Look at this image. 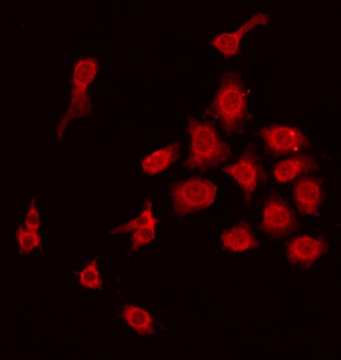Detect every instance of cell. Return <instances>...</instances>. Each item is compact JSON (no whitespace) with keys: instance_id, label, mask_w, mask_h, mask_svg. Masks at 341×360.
Wrapping results in <instances>:
<instances>
[{"instance_id":"cell-1","label":"cell","mask_w":341,"mask_h":360,"mask_svg":"<svg viewBox=\"0 0 341 360\" xmlns=\"http://www.w3.org/2000/svg\"><path fill=\"white\" fill-rule=\"evenodd\" d=\"M190 157L186 165L190 169L204 170L224 162L230 157L229 146L220 139L216 128L207 122L189 117Z\"/></svg>"},{"instance_id":"cell-2","label":"cell","mask_w":341,"mask_h":360,"mask_svg":"<svg viewBox=\"0 0 341 360\" xmlns=\"http://www.w3.org/2000/svg\"><path fill=\"white\" fill-rule=\"evenodd\" d=\"M209 113L217 117L228 132L242 131L247 117V101L240 75L230 72L224 75Z\"/></svg>"},{"instance_id":"cell-3","label":"cell","mask_w":341,"mask_h":360,"mask_svg":"<svg viewBox=\"0 0 341 360\" xmlns=\"http://www.w3.org/2000/svg\"><path fill=\"white\" fill-rule=\"evenodd\" d=\"M172 194L176 215L183 217L210 207L217 199V187L209 179L193 177L176 184Z\"/></svg>"},{"instance_id":"cell-4","label":"cell","mask_w":341,"mask_h":360,"mask_svg":"<svg viewBox=\"0 0 341 360\" xmlns=\"http://www.w3.org/2000/svg\"><path fill=\"white\" fill-rule=\"evenodd\" d=\"M268 148L278 154L295 152L307 147L309 141L301 130L286 125H272L261 132Z\"/></svg>"},{"instance_id":"cell-5","label":"cell","mask_w":341,"mask_h":360,"mask_svg":"<svg viewBox=\"0 0 341 360\" xmlns=\"http://www.w3.org/2000/svg\"><path fill=\"white\" fill-rule=\"evenodd\" d=\"M225 171L240 185L245 201L250 202L262 175V170L252 148L247 149L240 160L235 165L227 166Z\"/></svg>"},{"instance_id":"cell-6","label":"cell","mask_w":341,"mask_h":360,"mask_svg":"<svg viewBox=\"0 0 341 360\" xmlns=\"http://www.w3.org/2000/svg\"><path fill=\"white\" fill-rule=\"evenodd\" d=\"M294 213L277 197L269 200L263 209L262 227L269 235L284 236L295 228Z\"/></svg>"},{"instance_id":"cell-7","label":"cell","mask_w":341,"mask_h":360,"mask_svg":"<svg viewBox=\"0 0 341 360\" xmlns=\"http://www.w3.org/2000/svg\"><path fill=\"white\" fill-rule=\"evenodd\" d=\"M328 250L325 241L309 236L292 240L288 245V258L295 264L310 265L316 262Z\"/></svg>"},{"instance_id":"cell-8","label":"cell","mask_w":341,"mask_h":360,"mask_svg":"<svg viewBox=\"0 0 341 360\" xmlns=\"http://www.w3.org/2000/svg\"><path fill=\"white\" fill-rule=\"evenodd\" d=\"M321 183L315 178H304L297 183L294 198L304 215L318 216L323 200Z\"/></svg>"},{"instance_id":"cell-9","label":"cell","mask_w":341,"mask_h":360,"mask_svg":"<svg viewBox=\"0 0 341 360\" xmlns=\"http://www.w3.org/2000/svg\"><path fill=\"white\" fill-rule=\"evenodd\" d=\"M269 21V16L263 13L255 14L252 18L243 25L235 32L224 33L212 41V46L225 56H233L237 53L240 42L245 34L260 25H265Z\"/></svg>"},{"instance_id":"cell-10","label":"cell","mask_w":341,"mask_h":360,"mask_svg":"<svg viewBox=\"0 0 341 360\" xmlns=\"http://www.w3.org/2000/svg\"><path fill=\"white\" fill-rule=\"evenodd\" d=\"M221 241L226 250L233 252H244L259 246L250 228L244 224L224 231Z\"/></svg>"},{"instance_id":"cell-11","label":"cell","mask_w":341,"mask_h":360,"mask_svg":"<svg viewBox=\"0 0 341 360\" xmlns=\"http://www.w3.org/2000/svg\"><path fill=\"white\" fill-rule=\"evenodd\" d=\"M315 162L311 157L298 155L281 161L275 167L273 174L281 184L292 181L294 179L314 167Z\"/></svg>"},{"instance_id":"cell-12","label":"cell","mask_w":341,"mask_h":360,"mask_svg":"<svg viewBox=\"0 0 341 360\" xmlns=\"http://www.w3.org/2000/svg\"><path fill=\"white\" fill-rule=\"evenodd\" d=\"M180 156V145L170 143L167 147L152 153L145 158L141 166L144 173L156 175L167 169Z\"/></svg>"},{"instance_id":"cell-13","label":"cell","mask_w":341,"mask_h":360,"mask_svg":"<svg viewBox=\"0 0 341 360\" xmlns=\"http://www.w3.org/2000/svg\"><path fill=\"white\" fill-rule=\"evenodd\" d=\"M122 315L130 327L141 336L150 335L153 332V320L151 315L139 306L127 305Z\"/></svg>"},{"instance_id":"cell-14","label":"cell","mask_w":341,"mask_h":360,"mask_svg":"<svg viewBox=\"0 0 341 360\" xmlns=\"http://www.w3.org/2000/svg\"><path fill=\"white\" fill-rule=\"evenodd\" d=\"M157 224V220L153 217V211L151 209V203L148 202L145 204L144 209L141 214V215L134 219L127 222V224L118 227L115 233H131V231H134L138 230L141 228L148 226L151 225Z\"/></svg>"},{"instance_id":"cell-15","label":"cell","mask_w":341,"mask_h":360,"mask_svg":"<svg viewBox=\"0 0 341 360\" xmlns=\"http://www.w3.org/2000/svg\"><path fill=\"white\" fill-rule=\"evenodd\" d=\"M20 250L22 253L30 254L35 248L41 245V237L37 231L20 227L15 233Z\"/></svg>"},{"instance_id":"cell-16","label":"cell","mask_w":341,"mask_h":360,"mask_svg":"<svg viewBox=\"0 0 341 360\" xmlns=\"http://www.w3.org/2000/svg\"><path fill=\"white\" fill-rule=\"evenodd\" d=\"M79 282L82 286L98 290L102 286V281L98 269L97 261L93 260L86 268H84L79 274Z\"/></svg>"},{"instance_id":"cell-17","label":"cell","mask_w":341,"mask_h":360,"mask_svg":"<svg viewBox=\"0 0 341 360\" xmlns=\"http://www.w3.org/2000/svg\"><path fill=\"white\" fill-rule=\"evenodd\" d=\"M156 236V226L151 225L134 231L132 236V250L150 244L155 240Z\"/></svg>"},{"instance_id":"cell-18","label":"cell","mask_w":341,"mask_h":360,"mask_svg":"<svg viewBox=\"0 0 341 360\" xmlns=\"http://www.w3.org/2000/svg\"><path fill=\"white\" fill-rule=\"evenodd\" d=\"M25 226L27 229L38 231L40 226V217L35 200H33L30 205L25 219Z\"/></svg>"}]
</instances>
